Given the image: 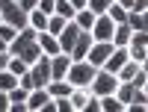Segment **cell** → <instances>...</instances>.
<instances>
[{"label":"cell","instance_id":"6da1fadb","mask_svg":"<svg viewBox=\"0 0 148 112\" xmlns=\"http://www.w3.org/2000/svg\"><path fill=\"white\" fill-rule=\"evenodd\" d=\"M95 71H98V68L92 65V62H86V59H71V65H68V71H65V80L74 86V89H89Z\"/></svg>","mask_w":148,"mask_h":112},{"label":"cell","instance_id":"7a4b0ae2","mask_svg":"<svg viewBox=\"0 0 148 112\" xmlns=\"http://www.w3.org/2000/svg\"><path fill=\"white\" fill-rule=\"evenodd\" d=\"M127 56L136 62V65H145V62H148V30H136V33H130Z\"/></svg>","mask_w":148,"mask_h":112},{"label":"cell","instance_id":"3957f363","mask_svg":"<svg viewBox=\"0 0 148 112\" xmlns=\"http://www.w3.org/2000/svg\"><path fill=\"white\" fill-rule=\"evenodd\" d=\"M0 18H3V24H12L15 30L27 27V12L18 6V0H0Z\"/></svg>","mask_w":148,"mask_h":112},{"label":"cell","instance_id":"277c9868","mask_svg":"<svg viewBox=\"0 0 148 112\" xmlns=\"http://www.w3.org/2000/svg\"><path fill=\"white\" fill-rule=\"evenodd\" d=\"M116 86H119V77L116 74H110V71H104V68H98L95 71V77H92V83H89V92L92 94H113L116 92Z\"/></svg>","mask_w":148,"mask_h":112},{"label":"cell","instance_id":"5b68a950","mask_svg":"<svg viewBox=\"0 0 148 112\" xmlns=\"http://www.w3.org/2000/svg\"><path fill=\"white\" fill-rule=\"evenodd\" d=\"M113 30H116V24L110 21V15L104 12V15H95V24H92L89 35H92V41H110L113 39Z\"/></svg>","mask_w":148,"mask_h":112},{"label":"cell","instance_id":"8992f818","mask_svg":"<svg viewBox=\"0 0 148 112\" xmlns=\"http://www.w3.org/2000/svg\"><path fill=\"white\" fill-rule=\"evenodd\" d=\"M77 33H80V27L74 21H65V27L56 33V41H59V50H62V53H71L74 41H77Z\"/></svg>","mask_w":148,"mask_h":112},{"label":"cell","instance_id":"52a82bcc","mask_svg":"<svg viewBox=\"0 0 148 112\" xmlns=\"http://www.w3.org/2000/svg\"><path fill=\"white\" fill-rule=\"evenodd\" d=\"M110 53H113V41H92L89 53H86V62H92L95 68H101Z\"/></svg>","mask_w":148,"mask_h":112},{"label":"cell","instance_id":"ba28073f","mask_svg":"<svg viewBox=\"0 0 148 112\" xmlns=\"http://www.w3.org/2000/svg\"><path fill=\"white\" fill-rule=\"evenodd\" d=\"M36 44H39V47H42V53H47V56H56V53H62V50H59V41H56V35H53V33H47V30L36 33Z\"/></svg>","mask_w":148,"mask_h":112},{"label":"cell","instance_id":"9c48e42d","mask_svg":"<svg viewBox=\"0 0 148 112\" xmlns=\"http://www.w3.org/2000/svg\"><path fill=\"white\" fill-rule=\"evenodd\" d=\"M47 103H51L47 89H30V94H27V112H39V109H45Z\"/></svg>","mask_w":148,"mask_h":112},{"label":"cell","instance_id":"30bf717a","mask_svg":"<svg viewBox=\"0 0 148 112\" xmlns=\"http://www.w3.org/2000/svg\"><path fill=\"white\" fill-rule=\"evenodd\" d=\"M89 47H92V35H89V30H80L77 33V41H74V47H71V59H86V53H89Z\"/></svg>","mask_w":148,"mask_h":112},{"label":"cell","instance_id":"8fae6325","mask_svg":"<svg viewBox=\"0 0 148 112\" xmlns=\"http://www.w3.org/2000/svg\"><path fill=\"white\" fill-rule=\"evenodd\" d=\"M127 59H130V56H127V47H113V53L107 56V62H104L101 68H104V71H110V74H116V71L125 65Z\"/></svg>","mask_w":148,"mask_h":112},{"label":"cell","instance_id":"7c38bea8","mask_svg":"<svg viewBox=\"0 0 148 112\" xmlns=\"http://www.w3.org/2000/svg\"><path fill=\"white\" fill-rule=\"evenodd\" d=\"M68 65H71V56H68V53H56V56H51V80H65Z\"/></svg>","mask_w":148,"mask_h":112},{"label":"cell","instance_id":"4fadbf2b","mask_svg":"<svg viewBox=\"0 0 148 112\" xmlns=\"http://www.w3.org/2000/svg\"><path fill=\"white\" fill-rule=\"evenodd\" d=\"M89 89H71L68 94V103H71V112H83L86 109V100H89Z\"/></svg>","mask_w":148,"mask_h":112},{"label":"cell","instance_id":"5bb4252c","mask_svg":"<svg viewBox=\"0 0 148 112\" xmlns=\"http://www.w3.org/2000/svg\"><path fill=\"white\" fill-rule=\"evenodd\" d=\"M45 89H47V94H51V97H68L74 86H71L68 80H51Z\"/></svg>","mask_w":148,"mask_h":112},{"label":"cell","instance_id":"9a60e30c","mask_svg":"<svg viewBox=\"0 0 148 112\" xmlns=\"http://www.w3.org/2000/svg\"><path fill=\"white\" fill-rule=\"evenodd\" d=\"M130 27H127V24H116V30H113V39H110V41H113V47H127V41H130Z\"/></svg>","mask_w":148,"mask_h":112},{"label":"cell","instance_id":"2e32d148","mask_svg":"<svg viewBox=\"0 0 148 112\" xmlns=\"http://www.w3.org/2000/svg\"><path fill=\"white\" fill-rule=\"evenodd\" d=\"M71 21L77 24L80 30H92V24H95V12H92V9H77Z\"/></svg>","mask_w":148,"mask_h":112},{"label":"cell","instance_id":"e0dca14e","mask_svg":"<svg viewBox=\"0 0 148 112\" xmlns=\"http://www.w3.org/2000/svg\"><path fill=\"white\" fill-rule=\"evenodd\" d=\"M98 100H101V112H125V103L116 94H101Z\"/></svg>","mask_w":148,"mask_h":112},{"label":"cell","instance_id":"ac0fdd59","mask_svg":"<svg viewBox=\"0 0 148 112\" xmlns=\"http://www.w3.org/2000/svg\"><path fill=\"white\" fill-rule=\"evenodd\" d=\"M125 24H127L133 33H136V30H148V27H145V12H133V9H127Z\"/></svg>","mask_w":148,"mask_h":112},{"label":"cell","instance_id":"d6986e66","mask_svg":"<svg viewBox=\"0 0 148 112\" xmlns=\"http://www.w3.org/2000/svg\"><path fill=\"white\" fill-rule=\"evenodd\" d=\"M107 15H110V21H113V24H125L127 9H125V6H119L116 0H113V3H110V9H107Z\"/></svg>","mask_w":148,"mask_h":112},{"label":"cell","instance_id":"ffe728a7","mask_svg":"<svg viewBox=\"0 0 148 112\" xmlns=\"http://www.w3.org/2000/svg\"><path fill=\"white\" fill-rule=\"evenodd\" d=\"M136 71H139V65H136L133 59H127L125 65L116 71V77H119V83H121V80H133V74H136Z\"/></svg>","mask_w":148,"mask_h":112},{"label":"cell","instance_id":"44dd1931","mask_svg":"<svg viewBox=\"0 0 148 112\" xmlns=\"http://www.w3.org/2000/svg\"><path fill=\"white\" fill-rule=\"evenodd\" d=\"M15 86H18V77L9 68H3L0 71V92H9V89H15Z\"/></svg>","mask_w":148,"mask_h":112},{"label":"cell","instance_id":"7402d4cb","mask_svg":"<svg viewBox=\"0 0 148 112\" xmlns=\"http://www.w3.org/2000/svg\"><path fill=\"white\" fill-rule=\"evenodd\" d=\"M53 12H56V15H62L65 21H71V18H74V12H77V9H74V6L68 3V0H56V3H53Z\"/></svg>","mask_w":148,"mask_h":112},{"label":"cell","instance_id":"603a6c76","mask_svg":"<svg viewBox=\"0 0 148 112\" xmlns=\"http://www.w3.org/2000/svg\"><path fill=\"white\" fill-rule=\"evenodd\" d=\"M6 68H9L12 74H15V77H21V74H24V71H27L30 65H27V62H24L21 56H12V53H9V65H6Z\"/></svg>","mask_w":148,"mask_h":112},{"label":"cell","instance_id":"cb8c5ba5","mask_svg":"<svg viewBox=\"0 0 148 112\" xmlns=\"http://www.w3.org/2000/svg\"><path fill=\"white\" fill-rule=\"evenodd\" d=\"M6 94H9V103H27V94H30V92L21 89V86H15V89H9Z\"/></svg>","mask_w":148,"mask_h":112},{"label":"cell","instance_id":"d4e9b609","mask_svg":"<svg viewBox=\"0 0 148 112\" xmlns=\"http://www.w3.org/2000/svg\"><path fill=\"white\" fill-rule=\"evenodd\" d=\"M110 3H113V0H89V3H86V9H92L95 15H104V12L110 9Z\"/></svg>","mask_w":148,"mask_h":112},{"label":"cell","instance_id":"484cf974","mask_svg":"<svg viewBox=\"0 0 148 112\" xmlns=\"http://www.w3.org/2000/svg\"><path fill=\"white\" fill-rule=\"evenodd\" d=\"M133 86H136V89H145L148 86V71H145V65H139V71L133 74V80H130Z\"/></svg>","mask_w":148,"mask_h":112},{"label":"cell","instance_id":"4316f807","mask_svg":"<svg viewBox=\"0 0 148 112\" xmlns=\"http://www.w3.org/2000/svg\"><path fill=\"white\" fill-rule=\"evenodd\" d=\"M15 35H18V30L12 27V24H3V21H0V39H3V41H12Z\"/></svg>","mask_w":148,"mask_h":112},{"label":"cell","instance_id":"83f0119b","mask_svg":"<svg viewBox=\"0 0 148 112\" xmlns=\"http://www.w3.org/2000/svg\"><path fill=\"white\" fill-rule=\"evenodd\" d=\"M53 109H56V112H71L68 97H53Z\"/></svg>","mask_w":148,"mask_h":112},{"label":"cell","instance_id":"f1b7e54d","mask_svg":"<svg viewBox=\"0 0 148 112\" xmlns=\"http://www.w3.org/2000/svg\"><path fill=\"white\" fill-rule=\"evenodd\" d=\"M53 3H56V0H39V3H36V9H42L45 15H53Z\"/></svg>","mask_w":148,"mask_h":112},{"label":"cell","instance_id":"f546056e","mask_svg":"<svg viewBox=\"0 0 148 112\" xmlns=\"http://www.w3.org/2000/svg\"><path fill=\"white\" fill-rule=\"evenodd\" d=\"M36 3H39V0H18V6H21L24 12H30V9H36Z\"/></svg>","mask_w":148,"mask_h":112},{"label":"cell","instance_id":"4dcf8cb0","mask_svg":"<svg viewBox=\"0 0 148 112\" xmlns=\"http://www.w3.org/2000/svg\"><path fill=\"white\" fill-rule=\"evenodd\" d=\"M0 112H9V94L0 92Z\"/></svg>","mask_w":148,"mask_h":112},{"label":"cell","instance_id":"1f68e13d","mask_svg":"<svg viewBox=\"0 0 148 112\" xmlns=\"http://www.w3.org/2000/svg\"><path fill=\"white\" fill-rule=\"evenodd\" d=\"M68 3H71L74 9H86V3H89V0H68Z\"/></svg>","mask_w":148,"mask_h":112},{"label":"cell","instance_id":"d6a6232c","mask_svg":"<svg viewBox=\"0 0 148 112\" xmlns=\"http://www.w3.org/2000/svg\"><path fill=\"white\" fill-rule=\"evenodd\" d=\"M6 65H9V53H0V71H3Z\"/></svg>","mask_w":148,"mask_h":112},{"label":"cell","instance_id":"836d02e7","mask_svg":"<svg viewBox=\"0 0 148 112\" xmlns=\"http://www.w3.org/2000/svg\"><path fill=\"white\" fill-rule=\"evenodd\" d=\"M116 3H119V6H125V9H130V6H133V0H116Z\"/></svg>","mask_w":148,"mask_h":112},{"label":"cell","instance_id":"e575fe53","mask_svg":"<svg viewBox=\"0 0 148 112\" xmlns=\"http://www.w3.org/2000/svg\"><path fill=\"white\" fill-rule=\"evenodd\" d=\"M6 47H9V41H3V39H0V53H9Z\"/></svg>","mask_w":148,"mask_h":112}]
</instances>
